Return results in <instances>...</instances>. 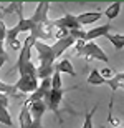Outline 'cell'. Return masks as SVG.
<instances>
[{
    "mask_svg": "<svg viewBox=\"0 0 124 128\" xmlns=\"http://www.w3.org/2000/svg\"><path fill=\"white\" fill-rule=\"evenodd\" d=\"M0 93H5L7 96H18V93L15 92L13 85H10V83H5V82L0 80Z\"/></svg>",
    "mask_w": 124,
    "mask_h": 128,
    "instance_id": "17",
    "label": "cell"
},
{
    "mask_svg": "<svg viewBox=\"0 0 124 128\" xmlns=\"http://www.w3.org/2000/svg\"><path fill=\"white\" fill-rule=\"evenodd\" d=\"M5 37H7V27H5L3 20L0 18V42H5Z\"/></svg>",
    "mask_w": 124,
    "mask_h": 128,
    "instance_id": "20",
    "label": "cell"
},
{
    "mask_svg": "<svg viewBox=\"0 0 124 128\" xmlns=\"http://www.w3.org/2000/svg\"><path fill=\"white\" fill-rule=\"evenodd\" d=\"M75 43H76V40H75L73 37H70V35L65 37V38H61V40H56V42L51 45V50H53V53H55L56 60L63 55V52H66L68 48H71Z\"/></svg>",
    "mask_w": 124,
    "mask_h": 128,
    "instance_id": "6",
    "label": "cell"
},
{
    "mask_svg": "<svg viewBox=\"0 0 124 128\" xmlns=\"http://www.w3.org/2000/svg\"><path fill=\"white\" fill-rule=\"evenodd\" d=\"M121 8H123V4H121V2H113V4L109 5V7H106V8H104L103 15H104L106 18L113 20V18H116V17L119 15Z\"/></svg>",
    "mask_w": 124,
    "mask_h": 128,
    "instance_id": "11",
    "label": "cell"
},
{
    "mask_svg": "<svg viewBox=\"0 0 124 128\" xmlns=\"http://www.w3.org/2000/svg\"><path fill=\"white\" fill-rule=\"evenodd\" d=\"M106 38L113 43V47H114L116 50H123L124 48V35L123 33H108Z\"/></svg>",
    "mask_w": 124,
    "mask_h": 128,
    "instance_id": "14",
    "label": "cell"
},
{
    "mask_svg": "<svg viewBox=\"0 0 124 128\" xmlns=\"http://www.w3.org/2000/svg\"><path fill=\"white\" fill-rule=\"evenodd\" d=\"M111 30H113V25L111 24H103V25H99V27L86 30L84 32V40H83V42H94L96 38L106 37L108 33H111Z\"/></svg>",
    "mask_w": 124,
    "mask_h": 128,
    "instance_id": "4",
    "label": "cell"
},
{
    "mask_svg": "<svg viewBox=\"0 0 124 128\" xmlns=\"http://www.w3.org/2000/svg\"><path fill=\"white\" fill-rule=\"evenodd\" d=\"M51 90H61L63 88V82H61V73L60 72H53V75H51Z\"/></svg>",
    "mask_w": 124,
    "mask_h": 128,
    "instance_id": "16",
    "label": "cell"
},
{
    "mask_svg": "<svg viewBox=\"0 0 124 128\" xmlns=\"http://www.w3.org/2000/svg\"><path fill=\"white\" fill-rule=\"evenodd\" d=\"M75 55L76 57H84L88 60H99V62L109 63V57L103 48L94 42H76L75 43Z\"/></svg>",
    "mask_w": 124,
    "mask_h": 128,
    "instance_id": "1",
    "label": "cell"
},
{
    "mask_svg": "<svg viewBox=\"0 0 124 128\" xmlns=\"http://www.w3.org/2000/svg\"><path fill=\"white\" fill-rule=\"evenodd\" d=\"M8 62V53L5 52V47H3V42H0V70L5 63Z\"/></svg>",
    "mask_w": 124,
    "mask_h": 128,
    "instance_id": "19",
    "label": "cell"
},
{
    "mask_svg": "<svg viewBox=\"0 0 124 128\" xmlns=\"http://www.w3.org/2000/svg\"><path fill=\"white\" fill-rule=\"evenodd\" d=\"M0 123L5 125V126H12V125H13V120H12L10 112L7 110V106L2 105V103H0Z\"/></svg>",
    "mask_w": 124,
    "mask_h": 128,
    "instance_id": "15",
    "label": "cell"
},
{
    "mask_svg": "<svg viewBox=\"0 0 124 128\" xmlns=\"http://www.w3.org/2000/svg\"><path fill=\"white\" fill-rule=\"evenodd\" d=\"M30 110V115H32V118H33V122H40L41 123V118L43 115H45V112H46V105H45V102L43 100H38V102H32V103L27 105Z\"/></svg>",
    "mask_w": 124,
    "mask_h": 128,
    "instance_id": "9",
    "label": "cell"
},
{
    "mask_svg": "<svg viewBox=\"0 0 124 128\" xmlns=\"http://www.w3.org/2000/svg\"><path fill=\"white\" fill-rule=\"evenodd\" d=\"M55 70L60 72V73H66V75L76 76V70H75L73 63L70 62L68 58H61V60H58V62L55 63Z\"/></svg>",
    "mask_w": 124,
    "mask_h": 128,
    "instance_id": "10",
    "label": "cell"
},
{
    "mask_svg": "<svg viewBox=\"0 0 124 128\" xmlns=\"http://www.w3.org/2000/svg\"><path fill=\"white\" fill-rule=\"evenodd\" d=\"M48 12H50V4H48V2H40V4L37 5V8H35L33 15L30 17V20H32L35 25L43 24V22L48 20Z\"/></svg>",
    "mask_w": 124,
    "mask_h": 128,
    "instance_id": "7",
    "label": "cell"
},
{
    "mask_svg": "<svg viewBox=\"0 0 124 128\" xmlns=\"http://www.w3.org/2000/svg\"><path fill=\"white\" fill-rule=\"evenodd\" d=\"M51 25H53V28H66V30H70V32L81 28L76 22V15H71V14L63 15L61 18L51 20Z\"/></svg>",
    "mask_w": 124,
    "mask_h": 128,
    "instance_id": "3",
    "label": "cell"
},
{
    "mask_svg": "<svg viewBox=\"0 0 124 128\" xmlns=\"http://www.w3.org/2000/svg\"><path fill=\"white\" fill-rule=\"evenodd\" d=\"M66 88H61V90H51L50 88V92H48V95L45 96V105H46V108H50L53 112V113L58 116V120L61 122V116H60V103L63 102V95L66 93Z\"/></svg>",
    "mask_w": 124,
    "mask_h": 128,
    "instance_id": "2",
    "label": "cell"
},
{
    "mask_svg": "<svg viewBox=\"0 0 124 128\" xmlns=\"http://www.w3.org/2000/svg\"><path fill=\"white\" fill-rule=\"evenodd\" d=\"M18 125H20V128H43V125L40 122H33L27 105L22 106V110L18 113Z\"/></svg>",
    "mask_w": 124,
    "mask_h": 128,
    "instance_id": "5",
    "label": "cell"
},
{
    "mask_svg": "<svg viewBox=\"0 0 124 128\" xmlns=\"http://www.w3.org/2000/svg\"><path fill=\"white\" fill-rule=\"evenodd\" d=\"M86 82H88L89 85H94V86L106 85V80L103 78V76H101V73H99V70H98V68H93V70L89 72V75H88Z\"/></svg>",
    "mask_w": 124,
    "mask_h": 128,
    "instance_id": "13",
    "label": "cell"
},
{
    "mask_svg": "<svg viewBox=\"0 0 124 128\" xmlns=\"http://www.w3.org/2000/svg\"><path fill=\"white\" fill-rule=\"evenodd\" d=\"M103 17V12H99V10H93V12H84V14H80L76 15V22L80 27H84V25H91L94 24V22H98V20Z\"/></svg>",
    "mask_w": 124,
    "mask_h": 128,
    "instance_id": "8",
    "label": "cell"
},
{
    "mask_svg": "<svg viewBox=\"0 0 124 128\" xmlns=\"http://www.w3.org/2000/svg\"><path fill=\"white\" fill-rule=\"evenodd\" d=\"M96 110H98V105L96 106H93V108L86 113V116H84V123H83V128H93V116H94V113H96Z\"/></svg>",
    "mask_w": 124,
    "mask_h": 128,
    "instance_id": "18",
    "label": "cell"
},
{
    "mask_svg": "<svg viewBox=\"0 0 124 128\" xmlns=\"http://www.w3.org/2000/svg\"><path fill=\"white\" fill-rule=\"evenodd\" d=\"M106 85L111 88V92H116L119 88H124V72L123 73H116L111 80L106 82Z\"/></svg>",
    "mask_w": 124,
    "mask_h": 128,
    "instance_id": "12",
    "label": "cell"
}]
</instances>
